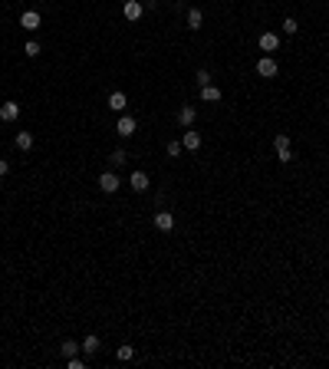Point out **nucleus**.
Returning a JSON list of instances; mask_svg holds the SVG:
<instances>
[{
	"label": "nucleus",
	"mask_w": 329,
	"mask_h": 369,
	"mask_svg": "<svg viewBox=\"0 0 329 369\" xmlns=\"http://www.w3.org/2000/svg\"><path fill=\"white\" fill-rule=\"evenodd\" d=\"M274 149H276V158H280L283 165H286V162H293V149H290V135L286 132H280L274 139Z\"/></svg>",
	"instance_id": "f257e3e1"
},
{
	"label": "nucleus",
	"mask_w": 329,
	"mask_h": 369,
	"mask_svg": "<svg viewBox=\"0 0 329 369\" xmlns=\"http://www.w3.org/2000/svg\"><path fill=\"white\" fill-rule=\"evenodd\" d=\"M118 185H122V181H118V175H116V172H102V175H99V188L106 191V195H116Z\"/></svg>",
	"instance_id": "f03ea898"
},
{
	"label": "nucleus",
	"mask_w": 329,
	"mask_h": 369,
	"mask_svg": "<svg viewBox=\"0 0 329 369\" xmlns=\"http://www.w3.org/2000/svg\"><path fill=\"white\" fill-rule=\"evenodd\" d=\"M257 73H260L264 79H274L276 73H280V66H276V60H274V56H264V60L257 63Z\"/></svg>",
	"instance_id": "7ed1b4c3"
},
{
	"label": "nucleus",
	"mask_w": 329,
	"mask_h": 369,
	"mask_svg": "<svg viewBox=\"0 0 329 369\" xmlns=\"http://www.w3.org/2000/svg\"><path fill=\"white\" fill-rule=\"evenodd\" d=\"M155 228L162 231V234L174 231V214H172V211H158V214H155Z\"/></svg>",
	"instance_id": "20e7f679"
},
{
	"label": "nucleus",
	"mask_w": 329,
	"mask_h": 369,
	"mask_svg": "<svg viewBox=\"0 0 329 369\" xmlns=\"http://www.w3.org/2000/svg\"><path fill=\"white\" fill-rule=\"evenodd\" d=\"M122 14H126V20H138V17L145 14V4H138V0H126Z\"/></svg>",
	"instance_id": "39448f33"
},
{
	"label": "nucleus",
	"mask_w": 329,
	"mask_h": 369,
	"mask_svg": "<svg viewBox=\"0 0 329 369\" xmlns=\"http://www.w3.org/2000/svg\"><path fill=\"white\" fill-rule=\"evenodd\" d=\"M135 126H138V122H135L132 116H122V119H118V126H116V132L122 135V139H128V135H135Z\"/></svg>",
	"instance_id": "423d86ee"
},
{
	"label": "nucleus",
	"mask_w": 329,
	"mask_h": 369,
	"mask_svg": "<svg viewBox=\"0 0 329 369\" xmlns=\"http://www.w3.org/2000/svg\"><path fill=\"white\" fill-rule=\"evenodd\" d=\"M40 24H43V20H40V14H36V10H26V14L20 17V27H24V30H30V33L36 30Z\"/></svg>",
	"instance_id": "0eeeda50"
},
{
	"label": "nucleus",
	"mask_w": 329,
	"mask_h": 369,
	"mask_svg": "<svg viewBox=\"0 0 329 369\" xmlns=\"http://www.w3.org/2000/svg\"><path fill=\"white\" fill-rule=\"evenodd\" d=\"M0 119H4V122L20 119V106H16V102H4V106H0Z\"/></svg>",
	"instance_id": "6e6552de"
},
{
	"label": "nucleus",
	"mask_w": 329,
	"mask_h": 369,
	"mask_svg": "<svg viewBox=\"0 0 329 369\" xmlns=\"http://www.w3.org/2000/svg\"><path fill=\"white\" fill-rule=\"evenodd\" d=\"M194 116H198V109H194V106H181V109H178V122H181L184 129H191Z\"/></svg>",
	"instance_id": "1a4fd4ad"
},
{
	"label": "nucleus",
	"mask_w": 329,
	"mask_h": 369,
	"mask_svg": "<svg viewBox=\"0 0 329 369\" xmlns=\"http://www.w3.org/2000/svg\"><path fill=\"white\" fill-rule=\"evenodd\" d=\"M128 185H132V191H148V175H145V172H132Z\"/></svg>",
	"instance_id": "9d476101"
},
{
	"label": "nucleus",
	"mask_w": 329,
	"mask_h": 369,
	"mask_svg": "<svg viewBox=\"0 0 329 369\" xmlns=\"http://www.w3.org/2000/svg\"><path fill=\"white\" fill-rule=\"evenodd\" d=\"M181 145H184L188 152H198V149H201V135H198V132H184V135H181Z\"/></svg>",
	"instance_id": "9b49d317"
},
{
	"label": "nucleus",
	"mask_w": 329,
	"mask_h": 369,
	"mask_svg": "<svg viewBox=\"0 0 329 369\" xmlns=\"http://www.w3.org/2000/svg\"><path fill=\"white\" fill-rule=\"evenodd\" d=\"M276 47H280V37H276V33H264V37H260V50H266V53H274Z\"/></svg>",
	"instance_id": "f8f14e48"
},
{
	"label": "nucleus",
	"mask_w": 329,
	"mask_h": 369,
	"mask_svg": "<svg viewBox=\"0 0 329 369\" xmlns=\"http://www.w3.org/2000/svg\"><path fill=\"white\" fill-rule=\"evenodd\" d=\"M201 99L204 102H220V89L214 86V83H208V86H201Z\"/></svg>",
	"instance_id": "ddd939ff"
},
{
	"label": "nucleus",
	"mask_w": 329,
	"mask_h": 369,
	"mask_svg": "<svg viewBox=\"0 0 329 369\" xmlns=\"http://www.w3.org/2000/svg\"><path fill=\"white\" fill-rule=\"evenodd\" d=\"M79 349H82V343H76V339H66V343L60 346V353H63L66 359H72V356H79Z\"/></svg>",
	"instance_id": "4468645a"
},
{
	"label": "nucleus",
	"mask_w": 329,
	"mask_h": 369,
	"mask_svg": "<svg viewBox=\"0 0 329 369\" xmlns=\"http://www.w3.org/2000/svg\"><path fill=\"white\" fill-rule=\"evenodd\" d=\"M126 106H128L126 93H112V96H109V109H112V112H122Z\"/></svg>",
	"instance_id": "2eb2a0df"
},
{
	"label": "nucleus",
	"mask_w": 329,
	"mask_h": 369,
	"mask_svg": "<svg viewBox=\"0 0 329 369\" xmlns=\"http://www.w3.org/2000/svg\"><path fill=\"white\" fill-rule=\"evenodd\" d=\"M16 149H20V152H30L33 149V132H16Z\"/></svg>",
	"instance_id": "dca6fc26"
},
{
	"label": "nucleus",
	"mask_w": 329,
	"mask_h": 369,
	"mask_svg": "<svg viewBox=\"0 0 329 369\" xmlns=\"http://www.w3.org/2000/svg\"><path fill=\"white\" fill-rule=\"evenodd\" d=\"M201 24H204V14L198 7H191L188 10V27H191V30H201Z\"/></svg>",
	"instance_id": "f3484780"
},
{
	"label": "nucleus",
	"mask_w": 329,
	"mask_h": 369,
	"mask_svg": "<svg viewBox=\"0 0 329 369\" xmlns=\"http://www.w3.org/2000/svg\"><path fill=\"white\" fill-rule=\"evenodd\" d=\"M99 336H86V339H82V349H86V353H96V349H99Z\"/></svg>",
	"instance_id": "a211bd4d"
},
{
	"label": "nucleus",
	"mask_w": 329,
	"mask_h": 369,
	"mask_svg": "<svg viewBox=\"0 0 329 369\" xmlns=\"http://www.w3.org/2000/svg\"><path fill=\"white\" fill-rule=\"evenodd\" d=\"M126 162H128L126 149H116V152H112V165H126Z\"/></svg>",
	"instance_id": "6ab92c4d"
},
{
	"label": "nucleus",
	"mask_w": 329,
	"mask_h": 369,
	"mask_svg": "<svg viewBox=\"0 0 329 369\" xmlns=\"http://www.w3.org/2000/svg\"><path fill=\"white\" fill-rule=\"evenodd\" d=\"M194 83H198V86H208V83H211V73H208V70H198L194 73Z\"/></svg>",
	"instance_id": "aec40b11"
},
{
	"label": "nucleus",
	"mask_w": 329,
	"mask_h": 369,
	"mask_svg": "<svg viewBox=\"0 0 329 369\" xmlns=\"http://www.w3.org/2000/svg\"><path fill=\"white\" fill-rule=\"evenodd\" d=\"M118 359H122V362H126V359H132V356H135V349H132V346H118Z\"/></svg>",
	"instance_id": "412c9836"
},
{
	"label": "nucleus",
	"mask_w": 329,
	"mask_h": 369,
	"mask_svg": "<svg viewBox=\"0 0 329 369\" xmlns=\"http://www.w3.org/2000/svg\"><path fill=\"white\" fill-rule=\"evenodd\" d=\"M24 53L26 56H40V43H36V40H30V43L24 47Z\"/></svg>",
	"instance_id": "4be33fe9"
},
{
	"label": "nucleus",
	"mask_w": 329,
	"mask_h": 369,
	"mask_svg": "<svg viewBox=\"0 0 329 369\" xmlns=\"http://www.w3.org/2000/svg\"><path fill=\"white\" fill-rule=\"evenodd\" d=\"M181 149H184L181 142H168V155H172V158H178V155H181Z\"/></svg>",
	"instance_id": "5701e85b"
},
{
	"label": "nucleus",
	"mask_w": 329,
	"mask_h": 369,
	"mask_svg": "<svg viewBox=\"0 0 329 369\" xmlns=\"http://www.w3.org/2000/svg\"><path fill=\"white\" fill-rule=\"evenodd\" d=\"M283 33H296V20H293V17L283 20Z\"/></svg>",
	"instance_id": "b1692460"
},
{
	"label": "nucleus",
	"mask_w": 329,
	"mask_h": 369,
	"mask_svg": "<svg viewBox=\"0 0 329 369\" xmlns=\"http://www.w3.org/2000/svg\"><path fill=\"white\" fill-rule=\"evenodd\" d=\"M10 172V165H7V158H0V178H4V175Z\"/></svg>",
	"instance_id": "393cba45"
}]
</instances>
